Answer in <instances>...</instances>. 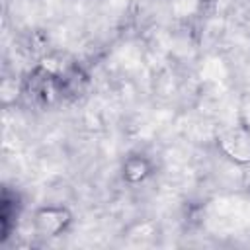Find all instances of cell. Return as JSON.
<instances>
[{
	"mask_svg": "<svg viewBox=\"0 0 250 250\" xmlns=\"http://www.w3.org/2000/svg\"><path fill=\"white\" fill-rule=\"evenodd\" d=\"M152 170H154V166H152L150 158L141 152H131L121 162V178L129 186H139V184L146 182L152 176Z\"/></svg>",
	"mask_w": 250,
	"mask_h": 250,
	"instance_id": "3957f363",
	"label": "cell"
},
{
	"mask_svg": "<svg viewBox=\"0 0 250 250\" xmlns=\"http://www.w3.org/2000/svg\"><path fill=\"white\" fill-rule=\"evenodd\" d=\"M72 225V211L66 205H41L33 211L31 227L39 238H57L64 234Z\"/></svg>",
	"mask_w": 250,
	"mask_h": 250,
	"instance_id": "6da1fadb",
	"label": "cell"
},
{
	"mask_svg": "<svg viewBox=\"0 0 250 250\" xmlns=\"http://www.w3.org/2000/svg\"><path fill=\"white\" fill-rule=\"evenodd\" d=\"M217 150L236 166H250V129L242 123L223 129L215 139Z\"/></svg>",
	"mask_w": 250,
	"mask_h": 250,
	"instance_id": "7a4b0ae2",
	"label": "cell"
},
{
	"mask_svg": "<svg viewBox=\"0 0 250 250\" xmlns=\"http://www.w3.org/2000/svg\"><path fill=\"white\" fill-rule=\"evenodd\" d=\"M20 94H21V88L16 82V78L4 76L2 82H0V100H2V104L6 107L12 105V104H16V100L20 98Z\"/></svg>",
	"mask_w": 250,
	"mask_h": 250,
	"instance_id": "277c9868",
	"label": "cell"
}]
</instances>
